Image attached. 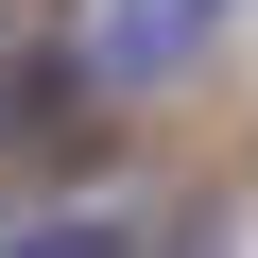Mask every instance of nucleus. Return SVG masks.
<instances>
[{
    "instance_id": "f257e3e1",
    "label": "nucleus",
    "mask_w": 258,
    "mask_h": 258,
    "mask_svg": "<svg viewBox=\"0 0 258 258\" xmlns=\"http://www.w3.org/2000/svg\"><path fill=\"white\" fill-rule=\"evenodd\" d=\"M35 18H52V0H0V35H35Z\"/></svg>"
}]
</instances>
